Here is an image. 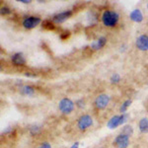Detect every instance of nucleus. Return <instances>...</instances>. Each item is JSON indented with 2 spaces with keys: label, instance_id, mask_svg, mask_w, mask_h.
Returning a JSON list of instances; mask_svg holds the SVG:
<instances>
[{
  "label": "nucleus",
  "instance_id": "f257e3e1",
  "mask_svg": "<svg viewBox=\"0 0 148 148\" xmlns=\"http://www.w3.org/2000/svg\"><path fill=\"white\" fill-rule=\"evenodd\" d=\"M120 16L116 11L106 10L102 15V22L106 27H114L118 24Z\"/></svg>",
  "mask_w": 148,
  "mask_h": 148
},
{
  "label": "nucleus",
  "instance_id": "f03ea898",
  "mask_svg": "<svg viewBox=\"0 0 148 148\" xmlns=\"http://www.w3.org/2000/svg\"><path fill=\"white\" fill-rule=\"evenodd\" d=\"M128 121V114H121V116H112L111 119L109 120V121L107 123V126L110 128V130H114L118 126L125 125L126 121Z\"/></svg>",
  "mask_w": 148,
  "mask_h": 148
},
{
  "label": "nucleus",
  "instance_id": "7ed1b4c3",
  "mask_svg": "<svg viewBox=\"0 0 148 148\" xmlns=\"http://www.w3.org/2000/svg\"><path fill=\"white\" fill-rule=\"evenodd\" d=\"M58 109L64 114H69L74 110V103L68 98H63L59 101Z\"/></svg>",
  "mask_w": 148,
  "mask_h": 148
},
{
  "label": "nucleus",
  "instance_id": "20e7f679",
  "mask_svg": "<svg viewBox=\"0 0 148 148\" xmlns=\"http://www.w3.org/2000/svg\"><path fill=\"white\" fill-rule=\"evenodd\" d=\"M92 125H93V118L90 114H83L77 121V127L82 131L91 127Z\"/></svg>",
  "mask_w": 148,
  "mask_h": 148
},
{
  "label": "nucleus",
  "instance_id": "39448f33",
  "mask_svg": "<svg viewBox=\"0 0 148 148\" xmlns=\"http://www.w3.org/2000/svg\"><path fill=\"white\" fill-rule=\"evenodd\" d=\"M130 136L125 133H120L116 136L114 140V144L116 148H127L130 145Z\"/></svg>",
  "mask_w": 148,
  "mask_h": 148
},
{
  "label": "nucleus",
  "instance_id": "423d86ee",
  "mask_svg": "<svg viewBox=\"0 0 148 148\" xmlns=\"http://www.w3.org/2000/svg\"><path fill=\"white\" fill-rule=\"evenodd\" d=\"M42 22L40 17H36V16H29V17L25 18L22 22V25L24 28L26 29H34L37 27L39 24Z\"/></svg>",
  "mask_w": 148,
  "mask_h": 148
},
{
  "label": "nucleus",
  "instance_id": "0eeeda50",
  "mask_svg": "<svg viewBox=\"0 0 148 148\" xmlns=\"http://www.w3.org/2000/svg\"><path fill=\"white\" fill-rule=\"evenodd\" d=\"M110 103V96L107 94H101L99 95L96 100H95V107L99 110L105 109Z\"/></svg>",
  "mask_w": 148,
  "mask_h": 148
},
{
  "label": "nucleus",
  "instance_id": "6e6552de",
  "mask_svg": "<svg viewBox=\"0 0 148 148\" xmlns=\"http://www.w3.org/2000/svg\"><path fill=\"white\" fill-rule=\"evenodd\" d=\"M71 16H72V11L71 10L60 12V13L56 14V15L52 17V22H54L56 24H61V23L65 22L67 19L71 17Z\"/></svg>",
  "mask_w": 148,
  "mask_h": 148
},
{
  "label": "nucleus",
  "instance_id": "1a4fd4ad",
  "mask_svg": "<svg viewBox=\"0 0 148 148\" xmlns=\"http://www.w3.org/2000/svg\"><path fill=\"white\" fill-rule=\"evenodd\" d=\"M136 47L139 51H148V36L141 35L136 39Z\"/></svg>",
  "mask_w": 148,
  "mask_h": 148
},
{
  "label": "nucleus",
  "instance_id": "9d476101",
  "mask_svg": "<svg viewBox=\"0 0 148 148\" xmlns=\"http://www.w3.org/2000/svg\"><path fill=\"white\" fill-rule=\"evenodd\" d=\"M11 60H12V62H13L14 65H16V66H23L26 64L25 57H24L23 54L20 53V52L13 54V56H11Z\"/></svg>",
  "mask_w": 148,
  "mask_h": 148
},
{
  "label": "nucleus",
  "instance_id": "9b49d317",
  "mask_svg": "<svg viewBox=\"0 0 148 148\" xmlns=\"http://www.w3.org/2000/svg\"><path fill=\"white\" fill-rule=\"evenodd\" d=\"M106 42H107L106 38L101 37V38H99L98 40L92 42L91 45H90V47H91L93 51H98V49H101L102 47H104L105 45H106Z\"/></svg>",
  "mask_w": 148,
  "mask_h": 148
},
{
  "label": "nucleus",
  "instance_id": "f8f14e48",
  "mask_svg": "<svg viewBox=\"0 0 148 148\" xmlns=\"http://www.w3.org/2000/svg\"><path fill=\"white\" fill-rule=\"evenodd\" d=\"M130 17L133 22L140 23V22H142V20H143V14L139 9H134L133 11H131Z\"/></svg>",
  "mask_w": 148,
  "mask_h": 148
},
{
  "label": "nucleus",
  "instance_id": "ddd939ff",
  "mask_svg": "<svg viewBox=\"0 0 148 148\" xmlns=\"http://www.w3.org/2000/svg\"><path fill=\"white\" fill-rule=\"evenodd\" d=\"M138 128L141 133H148V119L142 118L138 123Z\"/></svg>",
  "mask_w": 148,
  "mask_h": 148
},
{
  "label": "nucleus",
  "instance_id": "4468645a",
  "mask_svg": "<svg viewBox=\"0 0 148 148\" xmlns=\"http://www.w3.org/2000/svg\"><path fill=\"white\" fill-rule=\"evenodd\" d=\"M21 92H22V94L24 95L32 96V95H34L35 90H34V88L31 87V86H23L22 89H21Z\"/></svg>",
  "mask_w": 148,
  "mask_h": 148
},
{
  "label": "nucleus",
  "instance_id": "2eb2a0df",
  "mask_svg": "<svg viewBox=\"0 0 148 148\" xmlns=\"http://www.w3.org/2000/svg\"><path fill=\"white\" fill-rule=\"evenodd\" d=\"M42 28L46 29V30L51 31L56 29V26H54V23L51 22V20H45L44 22H42Z\"/></svg>",
  "mask_w": 148,
  "mask_h": 148
},
{
  "label": "nucleus",
  "instance_id": "dca6fc26",
  "mask_svg": "<svg viewBox=\"0 0 148 148\" xmlns=\"http://www.w3.org/2000/svg\"><path fill=\"white\" fill-rule=\"evenodd\" d=\"M121 133H125V134L128 135V136H131L133 134V127L130 125H123V130H121Z\"/></svg>",
  "mask_w": 148,
  "mask_h": 148
},
{
  "label": "nucleus",
  "instance_id": "f3484780",
  "mask_svg": "<svg viewBox=\"0 0 148 148\" xmlns=\"http://www.w3.org/2000/svg\"><path fill=\"white\" fill-rule=\"evenodd\" d=\"M131 105V100H126V101H125L121 104V108H120V112L121 114H125L126 110H127V108L130 107Z\"/></svg>",
  "mask_w": 148,
  "mask_h": 148
},
{
  "label": "nucleus",
  "instance_id": "a211bd4d",
  "mask_svg": "<svg viewBox=\"0 0 148 148\" xmlns=\"http://www.w3.org/2000/svg\"><path fill=\"white\" fill-rule=\"evenodd\" d=\"M121 77L119 73H114L113 75L111 76V82L113 83V84H116V83L121 82Z\"/></svg>",
  "mask_w": 148,
  "mask_h": 148
},
{
  "label": "nucleus",
  "instance_id": "6ab92c4d",
  "mask_svg": "<svg viewBox=\"0 0 148 148\" xmlns=\"http://www.w3.org/2000/svg\"><path fill=\"white\" fill-rule=\"evenodd\" d=\"M40 131V126H38V125H33V126H31V127H30V133L32 135L39 134Z\"/></svg>",
  "mask_w": 148,
  "mask_h": 148
},
{
  "label": "nucleus",
  "instance_id": "aec40b11",
  "mask_svg": "<svg viewBox=\"0 0 148 148\" xmlns=\"http://www.w3.org/2000/svg\"><path fill=\"white\" fill-rule=\"evenodd\" d=\"M0 12H1V15L6 16V15H9V14H11V9L9 8V7H7V6H2Z\"/></svg>",
  "mask_w": 148,
  "mask_h": 148
},
{
  "label": "nucleus",
  "instance_id": "412c9836",
  "mask_svg": "<svg viewBox=\"0 0 148 148\" xmlns=\"http://www.w3.org/2000/svg\"><path fill=\"white\" fill-rule=\"evenodd\" d=\"M69 36H70V32L69 31H64L60 34V38L61 40H66L67 38H69Z\"/></svg>",
  "mask_w": 148,
  "mask_h": 148
},
{
  "label": "nucleus",
  "instance_id": "4be33fe9",
  "mask_svg": "<svg viewBox=\"0 0 148 148\" xmlns=\"http://www.w3.org/2000/svg\"><path fill=\"white\" fill-rule=\"evenodd\" d=\"M76 106L78 107V108H83V107L85 106V104H84V100L83 99H80V100H77V101H76Z\"/></svg>",
  "mask_w": 148,
  "mask_h": 148
},
{
  "label": "nucleus",
  "instance_id": "5701e85b",
  "mask_svg": "<svg viewBox=\"0 0 148 148\" xmlns=\"http://www.w3.org/2000/svg\"><path fill=\"white\" fill-rule=\"evenodd\" d=\"M38 148H51V145L49 142H42Z\"/></svg>",
  "mask_w": 148,
  "mask_h": 148
},
{
  "label": "nucleus",
  "instance_id": "b1692460",
  "mask_svg": "<svg viewBox=\"0 0 148 148\" xmlns=\"http://www.w3.org/2000/svg\"><path fill=\"white\" fill-rule=\"evenodd\" d=\"M11 131H12V127H7L6 130L3 131V133L4 134H6V133H10Z\"/></svg>",
  "mask_w": 148,
  "mask_h": 148
},
{
  "label": "nucleus",
  "instance_id": "393cba45",
  "mask_svg": "<svg viewBox=\"0 0 148 148\" xmlns=\"http://www.w3.org/2000/svg\"><path fill=\"white\" fill-rule=\"evenodd\" d=\"M70 148H79V142H75L73 143V145Z\"/></svg>",
  "mask_w": 148,
  "mask_h": 148
},
{
  "label": "nucleus",
  "instance_id": "a878e982",
  "mask_svg": "<svg viewBox=\"0 0 148 148\" xmlns=\"http://www.w3.org/2000/svg\"><path fill=\"white\" fill-rule=\"evenodd\" d=\"M20 2H22V3H25V4H29V3H31L30 0H20Z\"/></svg>",
  "mask_w": 148,
  "mask_h": 148
},
{
  "label": "nucleus",
  "instance_id": "bb28decb",
  "mask_svg": "<svg viewBox=\"0 0 148 148\" xmlns=\"http://www.w3.org/2000/svg\"><path fill=\"white\" fill-rule=\"evenodd\" d=\"M147 8H148V4H147Z\"/></svg>",
  "mask_w": 148,
  "mask_h": 148
}]
</instances>
